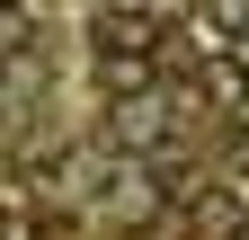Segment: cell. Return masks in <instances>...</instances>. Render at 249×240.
I'll return each mask as SVG.
<instances>
[{
  "label": "cell",
  "mask_w": 249,
  "mask_h": 240,
  "mask_svg": "<svg viewBox=\"0 0 249 240\" xmlns=\"http://www.w3.org/2000/svg\"><path fill=\"white\" fill-rule=\"evenodd\" d=\"M196 89H213V98H223V107H231V98H240V89H249V71L231 63V53H205V80H196Z\"/></svg>",
  "instance_id": "cell-4"
},
{
  "label": "cell",
  "mask_w": 249,
  "mask_h": 240,
  "mask_svg": "<svg viewBox=\"0 0 249 240\" xmlns=\"http://www.w3.org/2000/svg\"><path fill=\"white\" fill-rule=\"evenodd\" d=\"M18 45H27V18L9 9V0H0V53H18Z\"/></svg>",
  "instance_id": "cell-5"
},
{
  "label": "cell",
  "mask_w": 249,
  "mask_h": 240,
  "mask_svg": "<svg viewBox=\"0 0 249 240\" xmlns=\"http://www.w3.org/2000/svg\"><path fill=\"white\" fill-rule=\"evenodd\" d=\"M116 142H160V98H116Z\"/></svg>",
  "instance_id": "cell-1"
},
{
  "label": "cell",
  "mask_w": 249,
  "mask_h": 240,
  "mask_svg": "<svg viewBox=\"0 0 249 240\" xmlns=\"http://www.w3.org/2000/svg\"><path fill=\"white\" fill-rule=\"evenodd\" d=\"M98 80L124 98V89H142V80H151V53H98Z\"/></svg>",
  "instance_id": "cell-2"
},
{
  "label": "cell",
  "mask_w": 249,
  "mask_h": 240,
  "mask_svg": "<svg viewBox=\"0 0 249 240\" xmlns=\"http://www.w3.org/2000/svg\"><path fill=\"white\" fill-rule=\"evenodd\" d=\"M196 231L205 240H240V205L231 196H196Z\"/></svg>",
  "instance_id": "cell-3"
},
{
  "label": "cell",
  "mask_w": 249,
  "mask_h": 240,
  "mask_svg": "<svg viewBox=\"0 0 249 240\" xmlns=\"http://www.w3.org/2000/svg\"><path fill=\"white\" fill-rule=\"evenodd\" d=\"M223 18H231V27H240V18H249V0H223Z\"/></svg>",
  "instance_id": "cell-6"
}]
</instances>
